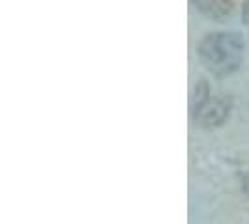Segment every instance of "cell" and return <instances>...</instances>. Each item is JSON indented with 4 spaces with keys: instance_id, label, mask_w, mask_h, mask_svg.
<instances>
[{
    "instance_id": "6da1fadb",
    "label": "cell",
    "mask_w": 249,
    "mask_h": 224,
    "mask_svg": "<svg viewBox=\"0 0 249 224\" xmlns=\"http://www.w3.org/2000/svg\"><path fill=\"white\" fill-rule=\"evenodd\" d=\"M200 64L212 75L225 79L236 73L244 60V39L234 32H212L197 47Z\"/></svg>"
},
{
    "instance_id": "7a4b0ae2",
    "label": "cell",
    "mask_w": 249,
    "mask_h": 224,
    "mask_svg": "<svg viewBox=\"0 0 249 224\" xmlns=\"http://www.w3.org/2000/svg\"><path fill=\"white\" fill-rule=\"evenodd\" d=\"M232 111L231 96L213 94L206 80H199L191 99V120L200 129H217L229 120Z\"/></svg>"
},
{
    "instance_id": "3957f363",
    "label": "cell",
    "mask_w": 249,
    "mask_h": 224,
    "mask_svg": "<svg viewBox=\"0 0 249 224\" xmlns=\"http://www.w3.org/2000/svg\"><path fill=\"white\" fill-rule=\"evenodd\" d=\"M195 10L212 21H225L236 10V0H191Z\"/></svg>"
},
{
    "instance_id": "277c9868",
    "label": "cell",
    "mask_w": 249,
    "mask_h": 224,
    "mask_svg": "<svg viewBox=\"0 0 249 224\" xmlns=\"http://www.w3.org/2000/svg\"><path fill=\"white\" fill-rule=\"evenodd\" d=\"M240 183H242V191L249 198V170H242L240 172Z\"/></svg>"
},
{
    "instance_id": "5b68a950",
    "label": "cell",
    "mask_w": 249,
    "mask_h": 224,
    "mask_svg": "<svg viewBox=\"0 0 249 224\" xmlns=\"http://www.w3.org/2000/svg\"><path fill=\"white\" fill-rule=\"evenodd\" d=\"M242 21H244L246 28L249 30V0H246V2L242 4Z\"/></svg>"
}]
</instances>
